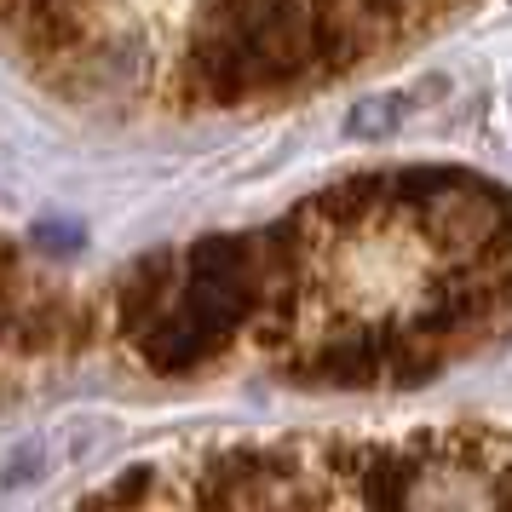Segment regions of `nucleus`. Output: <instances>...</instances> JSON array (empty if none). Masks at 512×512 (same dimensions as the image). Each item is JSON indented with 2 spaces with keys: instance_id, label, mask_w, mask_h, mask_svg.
<instances>
[{
  "instance_id": "nucleus-1",
  "label": "nucleus",
  "mask_w": 512,
  "mask_h": 512,
  "mask_svg": "<svg viewBox=\"0 0 512 512\" xmlns=\"http://www.w3.org/2000/svg\"><path fill=\"white\" fill-rule=\"evenodd\" d=\"M323 64L317 0H213L190 35V70L213 98H254Z\"/></svg>"
},
{
  "instance_id": "nucleus-2",
  "label": "nucleus",
  "mask_w": 512,
  "mask_h": 512,
  "mask_svg": "<svg viewBox=\"0 0 512 512\" xmlns=\"http://www.w3.org/2000/svg\"><path fill=\"white\" fill-rule=\"evenodd\" d=\"M259 317V254L242 236H208L196 242L185 271L173 282L167 305L139 334L144 357L156 369H190L231 340L236 328Z\"/></svg>"
},
{
  "instance_id": "nucleus-3",
  "label": "nucleus",
  "mask_w": 512,
  "mask_h": 512,
  "mask_svg": "<svg viewBox=\"0 0 512 512\" xmlns=\"http://www.w3.org/2000/svg\"><path fill=\"white\" fill-rule=\"evenodd\" d=\"M392 202L420 219V231L455 259H484L512 248V196L478 173L409 167L392 173Z\"/></svg>"
},
{
  "instance_id": "nucleus-4",
  "label": "nucleus",
  "mask_w": 512,
  "mask_h": 512,
  "mask_svg": "<svg viewBox=\"0 0 512 512\" xmlns=\"http://www.w3.org/2000/svg\"><path fill=\"white\" fill-rule=\"evenodd\" d=\"M202 512H317V489L277 455H231L202 478Z\"/></svg>"
},
{
  "instance_id": "nucleus-5",
  "label": "nucleus",
  "mask_w": 512,
  "mask_h": 512,
  "mask_svg": "<svg viewBox=\"0 0 512 512\" xmlns=\"http://www.w3.org/2000/svg\"><path fill=\"white\" fill-rule=\"evenodd\" d=\"M81 12H87V0H0V18L29 47H70L81 35Z\"/></svg>"
},
{
  "instance_id": "nucleus-6",
  "label": "nucleus",
  "mask_w": 512,
  "mask_h": 512,
  "mask_svg": "<svg viewBox=\"0 0 512 512\" xmlns=\"http://www.w3.org/2000/svg\"><path fill=\"white\" fill-rule=\"evenodd\" d=\"M409 110H415V98H409V93H386V98H369V104H357L346 127L357 133V139H380V133H392L397 121L409 116Z\"/></svg>"
}]
</instances>
